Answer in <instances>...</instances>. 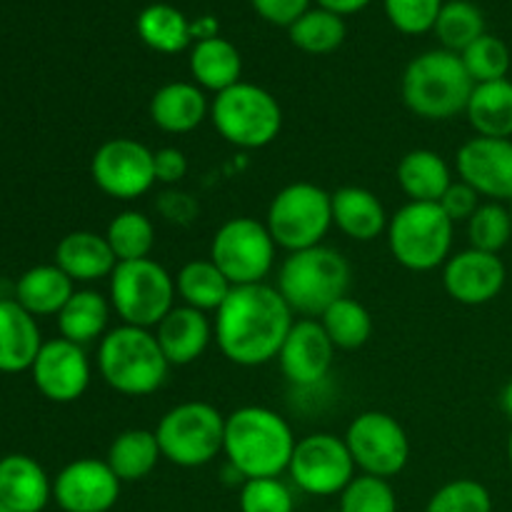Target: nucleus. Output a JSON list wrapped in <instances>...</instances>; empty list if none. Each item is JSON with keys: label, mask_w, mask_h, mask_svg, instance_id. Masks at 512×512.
Instances as JSON below:
<instances>
[{"label": "nucleus", "mask_w": 512, "mask_h": 512, "mask_svg": "<svg viewBox=\"0 0 512 512\" xmlns=\"http://www.w3.org/2000/svg\"><path fill=\"white\" fill-rule=\"evenodd\" d=\"M295 323V313L268 283L230 290L215 313V340L225 358L240 368H258L278 358Z\"/></svg>", "instance_id": "f257e3e1"}, {"label": "nucleus", "mask_w": 512, "mask_h": 512, "mask_svg": "<svg viewBox=\"0 0 512 512\" xmlns=\"http://www.w3.org/2000/svg\"><path fill=\"white\" fill-rule=\"evenodd\" d=\"M298 445L293 428L283 415L263 405H243L225 415L223 453L238 478H280L288 473Z\"/></svg>", "instance_id": "f03ea898"}, {"label": "nucleus", "mask_w": 512, "mask_h": 512, "mask_svg": "<svg viewBox=\"0 0 512 512\" xmlns=\"http://www.w3.org/2000/svg\"><path fill=\"white\" fill-rule=\"evenodd\" d=\"M473 78L463 58L450 50H428L408 63L400 83L405 108L423 120H453L465 113L473 95Z\"/></svg>", "instance_id": "7ed1b4c3"}, {"label": "nucleus", "mask_w": 512, "mask_h": 512, "mask_svg": "<svg viewBox=\"0 0 512 512\" xmlns=\"http://www.w3.org/2000/svg\"><path fill=\"white\" fill-rule=\"evenodd\" d=\"M353 270L343 253L315 245L290 253L278 270V293L300 318L318 320L325 310L350 290Z\"/></svg>", "instance_id": "20e7f679"}, {"label": "nucleus", "mask_w": 512, "mask_h": 512, "mask_svg": "<svg viewBox=\"0 0 512 512\" xmlns=\"http://www.w3.org/2000/svg\"><path fill=\"white\" fill-rule=\"evenodd\" d=\"M100 378L115 393L128 398H145L163 388L170 363L160 350L153 330L118 325L108 330L98 345Z\"/></svg>", "instance_id": "39448f33"}, {"label": "nucleus", "mask_w": 512, "mask_h": 512, "mask_svg": "<svg viewBox=\"0 0 512 512\" xmlns=\"http://www.w3.org/2000/svg\"><path fill=\"white\" fill-rule=\"evenodd\" d=\"M388 245L393 258L413 273L443 268L453 255L455 223L438 203H405L390 215Z\"/></svg>", "instance_id": "423d86ee"}, {"label": "nucleus", "mask_w": 512, "mask_h": 512, "mask_svg": "<svg viewBox=\"0 0 512 512\" xmlns=\"http://www.w3.org/2000/svg\"><path fill=\"white\" fill-rule=\"evenodd\" d=\"M210 120L220 138L243 150H260L273 143L283 130V108L278 98L255 83L240 80L215 95Z\"/></svg>", "instance_id": "0eeeda50"}, {"label": "nucleus", "mask_w": 512, "mask_h": 512, "mask_svg": "<svg viewBox=\"0 0 512 512\" xmlns=\"http://www.w3.org/2000/svg\"><path fill=\"white\" fill-rule=\"evenodd\" d=\"M155 438L163 460L178 468H203L223 453L225 415L200 400L180 403L160 418Z\"/></svg>", "instance_id": "6e6552de"}, {"label": "nucleus", "mask_w": 512, "mask_h": 512, "mask_svg": "<svg viewBox=\"0 0 512 512\" xmlns=\"http://www.w3.org/2000/svg\"><path fill=\"white\" fill-rule=\"evenodd\" d=\"M108 280L110 305L125 325L153 330L175 308V278L158 260L118 263Z\"/></svg>", "instance_id": "1a4fd4ad"}, {"label": "nucleus", "mask_w": 512, "mask_h": 512, "mask_svg": "<svg viewBox=\"0 0 512 512\" xmlns=\"http://www.w3.org/2000/svg\"><path fill=\"white\" fill-rule=\"evenodd\" d=\"M265 225L275 245L288 253L315 248L333 228V200L315 183H290L270 200Z\"/></svg>", "instance_id": "9d476101"}, {"label": "nucleus", "mask_w": 512, "mask_h": 512, "mask_svg": "<svg viewBox=\"0 0 512 512\" xmlns=\"http://www.w3.org/2000/svg\"><path fill=\"white\" fill-rule=\"evenodd\" d=\"M275 253L278 245L268 225L248 215L225 220L210 243V260L218 265L233 288L265 283L275 268Z\"/></svg>", "instance_id": "9b49d317"}, {"label": "nucleus", "mask_w": 512, "mask_h": 512, "mask_svg": "<svg viewBox=\"0 0 512 512\" xmlns=\"http://www.w3.org/2000/svg\"><path fill=\"white\" fill-rule=\"evenodd\" d=\"M345 445L355 460V468L375 478H395L410 460V440L403 425L388 413L368 410L353 418L345 433Z\"/></svg>", "instance_id": "f8f14e48"}, {"label": "nucleus", "mask_w": 512, "mask_h": 512, "mask_svg": "<svg viewBox=\"0 0 512 512\" xmlns=\"http://www.w3.org/2000/svg\"><path fill=\"white\" fill-rule=\"evenodd\" d=\"M355 470L358 468L345 445V438L330 433H313L300 438L288 465V475L298 485V490L315 498L343 493L355 478Z\"/></svg>", "instance_id": "ddd939ff"}, {"label": "nucleus", "mask_w": 512, "mask_h": 512, "mask_svg": "<svg viewBox=\"0 0 512 512\" xmlns=\"http://www.w3.org/2000/svg\"><path fill=\"white\" fill-rule=\"evenodd\" d=\"M153 153L133 138H110L90 160V178L115 200H138L155 185Z\"/></svg>", "instance_id": "4468645a"}, {"label": "nucleus", "mask_w": 512, "mask_h": 512, "mask_svg": "<svg viewBox=\"0 0 512 512\" xmlns=\"http://www.w3.org/2000/svg\"><path fill=\"white\" fill-rule=\"evenodd\" d=\"M33 383L45 400L58 405L75 403L85 395L90 385V360L83 345L65 338H53L43 343L33 368Z\"/></svg>", "instance_id": "2eb2a0df"}, {"label": "nucleus", "mask_w": 512, "mask_h": 512, "mask_svg": "<svg viewBox=\"0 0 512 512\" xmlns=\"http://www.w3.org/2000/svg\"><path fill=\"white\" fill-rule=\"evenodd\" d=\"M120 488L105 460L78 458L53 478V500L63 512H113Z\"/></svg>", "instance_id": "dca6fc26"}, {"label": "nucleus", "mask_w": 512, "mask_h": 512, "mask_svg": "<svg viewBox=\"0 0 512 512\" xmlns=\"http://www.w3.org/2000/svg\"><path fill=\"white\" fill-rule=\"evenodd\" d=\"M455 165L460 180L478 190L480 198L495 203L512 200V138L475 135L460 145Z\"/></svg>", "instance_id": "f3484780"}, {"label": "nucleus", "mask_w": 512, "mask_h": 512, "mask_svg": "<svg viewBox=\"0 0 512 512\" xmlns=\"http://www.w3.org/2000/svg\"><path fill=\"white\" fill-rule=\"evenodd\" d=\"M335 350L320 320L298 318L278 353L280 370L295 388H315L328 378Z\"/></svg>", "instance_id": "a211bd4d"}, {"label": "nucleus", "mask_w": 512, "mask_h": 512, "mask_svg": "<svg viewBox=\"0 0 512 512\" xmlns=\"http://www.w3.org/2000/svg\"><path fill=\"white\" fill-rule=\"evenodd\" d=\"M508 280L500 255L483 250H460L443 265L445 293L460 305H485L498 298Z\"/></svg>", "instance_id": "6ab92c4d"}, {"label": "nucleus", "mask_w": 512, "mask_h": 512, "mask_svg": "<svg viewBox=\"0 0 512 512\" xmlns=\"http://www.w3.org/2000/svg\"><path fill=\"white\" fill-rule=\"evenodd\" d=\"M155 338H158L170 368L173 365L183 368V365L203 358L210 340L215 338V325L210 323L208 313L203 310H195L190 305H175L155 328Z\"/></svg>", "instance_id": "aec40b11"}, {"label": "nucleus", "mask_w": 512, "mask_h": 512, "mask_svg": "<svg viewBox=\"0 0 512 512\" xmlns=\"http://www.w3.org/2000/svg\"><path fill=\"white\" fill-rule=\"evenodd\" d=\"M53 500V480L23 453L0 458V503L13 512H43Z\"/></svg>", "instance_id": "412c9836"}, {"label": "nucleus", "mask_w": 512, "mask_h": 512, "mask_svg": "<svg viewBox=\"0 0 512 512\" xmlns=\"http://www.w3.org/2000/svg\"><path fill=\"white\" fill-rule=\"evenodd\" d=\"M38 318L15 298H0V373H25L43 348Z\"/></svg>", "instance_id": "4be33fe9"}, {"label": "nucleus", "mask_w": 512, "mask_h": 512, "mask_svg": "<svg viewBox=\"0 0 512 512\" xmlns=\"http://www.w3.org/2000/svg\"><path fill=\"white\" fill-rule=\"evenodd\" d=\"M148 113L155 128H160L163 133L185 135L193 133L205 123V118H210V103L203 88L175 80V83H165L163 88L155 90Z\"/></svg>", "instance_id": "5701e85b"}, {"label": "nucleus", "mask_w": 512, "mask_h": 512, "mask_svg": "<svg viewBox=\"0 0 512 512\" xmlns=\"http://www.w3.org/2000/svg\"><path fill=\"white\" fill-rule=\"evenodd\" d=\"M55 265L73 283H95L113 275L118 258L105 235L93 230H73L55 248Z\"/></svg>", "instance_id": "b1692460"}, {"label": "nucleus", "mask_w": 512, "mask_h": 512, "mask_svg": "<svg viewBox=\"0 0 512 512\" xmlns=\"http://www.w3.org/2000/svg\"><path fill=\"white\" fill-rule=\"evenodd\" d=\"M333 200V225L343 235L358 243H370L388 233L390 215L378 195L360 185H345L330 193Z\"/></svg>", "instance_id": "393cba45"}, {"label": "nucleus", "mask_w": 512, "mask_h": 512, "mask_svg": "<svg viewBox=\"0 0 512 512\" xmlns=\"http://www.w3.org/2000/svg\"><path fill=\"white\" fill-rule=\"evenodd\" d=\"M398 185L410 203H440L445 190L453 185V170L435 150L415 148L400 158Z\"/></svg>", "instance_id": "a878e982"}, {"label": "nucleus", "mask_w": 512, "mask_h": 512, "mask_svg": "<svg viewBox=\"0 0 512 512\" xmlns=\"http://www.w3.org/2000/svg\"><path fill=\"white\" fill-rule=\"evenodd\" d=\"M240 73H243L240 50L220 35L198 40L190 50V75L198 88L213 90L218 95L238 85Z\"/></svg>", "instance_id": "bb28decb"}, {"label": "nucleus", "mask_w": 512, "mask_h": 512, "mask_svg": "<svg viewBox=\"0 0 512 512\" xmlns=\"http://www.w3.org/2000/svg\"><path fill=\"white\" fill-rule=\"evenodd\" d=\"M75 293V283L58 265H35L25 270L15 283V300L28 310L33 318L58 315Z\"/></svg>", "instance_id": "cd10ccee"}, {"label": "nucleus", "mask_w": 512, "mask_h": 512, "mask_svg": "<svg viewBox=\"0 0 512 512\" xmlns=\"http://www.w3.org/2000/svg\"><path fill=\"white\" fill-rule=\"evenodd\" d=\"M110 313H113V305L103 293L88 288L75 290L65 308L58 313L60 338L83 345V348L95 340H103L108 333Z\"/></svg>", "instance_id": "c85d7f7f"}, {"label": "nucleus", "mask_w": 512, "mask_h": 512, "mask_svg": "<svg viewBox=\"0 0 512 512\" xmlns=\"http://www.w3.org/2000/svg\"><path fill=\"white\" fill-rule=\"evenodd\" d=\"M160 458H163V453H160L155 430L133 428L115 435L105 463L118 475L120 483H138L158 468Z\"/></svg>", "instance_id": "c756f323"}, {"label": "nucleus", "mask_w": 512, "mask_h": 512, "mask_svg": "<svg viewBox=\"0 0 512 512\" xmlns=\"http://www.w3.org/2000/svg\"><path fill=\"white\" fill-rule=\"evenodd\" d=\"M465 115L483 138H512V80L475 85Z\"/></svg>", "instance_id": "7c9ffc66"}, {"label": "nucleus", "mask_w": 512, "mask_h": 512, "mask_svg": "<svg viewBox=\"0 0 512 512\" xmlns=\"http://www.w3.org/2000/svg\"><path fill=\"white\" fill-rule=\"evenodd\" d=\"M135 30L150 50L165 55L180 53V50L190 48V43L195 40L193 23H188V18L168 3H153L140 10Z\"/></svg>", "instance_id": "2f4dec72"}, {"label": "nucleus", "mask_w": 512, "mask_h": 512, "mask_svg": "<svg viewBox=\"0 0 512 512\" xmlns=\"http://www.w3.org/2000/svg\"><path fill=\"white\" fill-rule=\"evenodd\" d=\"M175 290H178L183 305L203 310V313H218L233 285L220 273L218 265L208 258L185 263L175 278Z\"/></svg>", "instance_id": "473e14b6"}, {"label": "nucleus", "mask_w": 512, "mask_h": 512, "mask_svg": "<svg viewBox=\"0 0 512 512\" xmlns=\"http://www.w3.org/2000/svg\"><path fill=\"white\" fill-rule=\"evenodd\" d=\"M318 320L338 350H358L373 338V315L350 295L330 305Z\"/></svg>", "instance_id": "72a5a7b5"}, {"label": "nucleus", "mask_w": 512, "mask_h": 512, "mask_svg": "<svg viewBox=\"0 0 512 512\" xmlns=\"http://www.w3.org/2000/svg\"><path fill=\"white\" fill-rule=\"evenodd\" d=\"M345 20L325 8H310L288 28L290 43L310 55H328L345 40Z\"/></svg>", "instance_id": "f704fd0d"}, {"label": "nucleus", "mask_w": 512, "mask_h": 512, "mask_svg": "<svg viewBox=\"0 0 512 512\" xmlns=\"http://www.w3.org/2000/svg\"><path fill=\"white\" fill-rule=\"evenodd\" d=\"M433 33L438 35L443 50L460 55L480 35H485L483 10L470 0H448V3H443V10L435 20Z\"/></svg>", "instance_id": "c9c22d12"}, {"label": "nucleus", "mask_w": 512, "mask_h": 512, "mask_svg": "<svg viewBox=\"0 0 512 512\" xmlns=\"http://www.w3.org/2000/svg\"><path fill=\"white\" fill-rule=\"evenodd\" d=\"M105 238H108L118 263L143 260L150 258L155 248V225L140 210H123L108 223Z\"/></svg>", "instance_id": "e433bc0d"}, {"label": "nucleus", "mask_w": 512, "mask_h": 512, "mask_svg": "<svg viewBox=\"0 0 512 512\" xmlns=\"http://www.w3.org/2000/svg\"><path fill=\"white\" fill-rule=\"evenodd\" d=\"M468 240L470 248L498 255L512 240V218L508 205L495 203V200L480 203L473 218L468 220Z\"/></svg>", "instance_id": "4c0bfd02"}, {"label": "nucleus", "mask_w": 512, "mask_h": 512, "mask_svg": "<svg viewBox=\"0 0 512 512\" xmlns=\"http://www.w3.org/2000/svg\"><path fill=\"white\" fill-rule=\"evenodd\" d=\"M460 58H463L465 70H468L475 85L508 78L510 50L505 40H500L498 35H480L470 48L460 53Z\"/></svg>", "instance_id": "58836bf2"}, {"label": "nucleus", "mask_w": 512, "mask_h": 512, "mask_svg": "<svg viewBox=\"0 0 512 512\" xmlns=\"http://www.w3.org/2000/svg\"><path fill=\"white\" fill-rule=\"evenodd\" d=\"M338 512H398V495L390 480L360 473L340 493Z\"/></svg>", "instance_id": "ea45409f"}, {"label": "nucleus", "mask_w": 512, "mask_h": 512, "mask_svg": "<svg viewBox=\"0 0 512 512\" xmlns=\"http://www.w3.org/2000/svg\"><path fill=\"white\" fill-rule=\"evenodd\" d=\"M425 512H493V495L478 480L458 478L435 490Z\"/></svg>", "instance_id": "a19ab883"}, {"label": "nucleus", "mask_w": 512, "mask_h": 512, "mask_svg": "<svg viewBox=\"0 0 512 512\" xmlns=\"http://www.w3.org/2000/svg\"><path fill=\"white\" fill-rule=\"evenodd\" d=\"M240 512H295V495L280 478L245 480Z\"/></svg>", "instance_id": "79ce46f5"}, {"label": "nucleus", "mask_w": 512, "mask_h": 512, "mask_svg": "<svg viewBox=\"0 0 512 512\" xmlns=\"http://www.w3.org/2000/svg\"><path fill=\"white\" fill-rule=\"evenodd\" d=\"M393 28L405 35H423L435 28L443 0H383Z\"/></svg>", "instance_id": "37998d69"}, {"label": "nucleus", "mask_w": 512, "mask_h": 512, "mask_svg": "<svg viewBox=\"0 0 512 512\" xmlns=\"http://www.w3.org/2000/svg\"><path fill=\"white\" fill-rule=\"evenodd\" d=\"M438 205L445 210V215H448L455 225L468 223L475 215V210L480 208V195L478 190H473L468 183H463V180H453V185L445 190L443 200H440Z\"/></svg>", "instance_id": "c03bdc74"}, {"label": "nucleus", "mask_w": 512, "mask_h": 512, "mask_svg": "<svg viewBox=\"0 0 512 512\" xmlns=\"http://www.w3.org/2000/svg\"><path fill=\"white\" fill-rule=\"evenodd\" d=\"M255 13L268 23L290 28L305 10H310V0H250Z\"/></svg>", "instance_id": "a18cd8bd"}, {"label": "nucleus", "mask_w": 512, "mask_h": 512, "mask_svg": "<svg viewBox=\"0 0 512 512\" xmlns=\"http://www.w3.org/2000/svg\"><path fill=\"white\" fill-rule=\"evenodd\" d=\"M155 208L170 225H190L198 215V203L193 200V195L183 193V190H165Z\"/></svg>", "instance_id": "49530a36"}, {"label": "nucleus", "mask_w": 512, "mask_h": 512, "mask_svg": "<svg viewBox=\"0 0 512 512\" xmlns=\"http://www.w3.org/2000/svg\"><path fill=\"white\" fill-rule=\"evenodd\" d=\"M153 168L155 183L178 185L188 175V158L180 148L168 145V148H158L153 153Z\"/></svg>", "instance_id": "de8ad7c7"}, {"label": "nucleus", "mask_w": 512, "mask_h": 512, "mask_svg": "<svg viewBox=\"0 0 512 512\" xmlns=\"http://www.w3.org/2000/svg\"><path fill=\"white\" fill-rule=\"evenodd\" d=\"M370 3H373V0H318V8H325L330 10V13L345 18V15L360 13V10L368 8Z\"/></svg>", "instance_id": "09e8293b"}, {"label": "nucleus", "mask_w": 512, "mask_h": 512, "mask_svg": "<svg viewBox=\"0 0 512 512\" xmlns=\"http://www.w3.org/2000/svg\"><path fill=\"white\" fill-rule=\"evenodd\" d=\"M500 408H503V413L512 418V380L508 385L503 388V393H500Z\"/></svg>", "instance_id": "8fccbe9b"}, {"label": "nucleus", "mask_w": 512, "mask_h": 512, "mask_svg": "<svg viewBox=\"0 0 512 512\" xmlns=\"http://www.w3.org/2000/svg\"><path fill=\"white\" fill-rule=\"evenodd\" d=\"M508 460H510V465H512V433H510V438H508Z\"/></svg>", "instance_id": "3c124183"}, {"label": "nucleus", "mask_w": 512, "mask_h": 512, "mask_svg": "<svg viewBox=\"0 0 512 512\" xmlns=\"http://www.w3.org/2000/svg\"><path fill=\"white\" fill-rule=\"evenodd\" d=\"M0 512H13V510H10V508H5V505L0 503Z\"/></svg>", "instance_id": "603ef678"}, {"label": "nucleus", "mask_w": 512, "mask_h": 512, "mask_svg": "<svg viewBox=\"0 0 512 512\" xmlns=\"http://www.w3.org/2000/svg\"><path fill=\"white\" fill-rule=\"evenodd\" d=\"M508 208H510V218H512V200H510V205H508Z\"/></svg>", "instance_id": "864d4df0"}, {"label": "nucleus", "mask_w": 512, "mask_h": 512, "mask_svg": "<svg viewBox=\"0 0 512 512\" xmlns=\"http://www.w3.org/2000/svg\"><path fill=\"white\" fill-rule=\"evenodd\" d=\"M328 512H338V510H328Z\"/></svg>", "instance_id": "5fc2aeb1"}]
</instances>
